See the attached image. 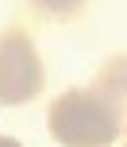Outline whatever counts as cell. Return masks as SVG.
Masks as SVG:
<instances>
[{
    "instance_id": "6da1fadb",
    "label": "cell",
    "mask_w": 127,
    "mask_h": 147,
    "mask_svg": "<svg viewBox=\"0 0 127 147\" xmlns=\"http://www.w3.org/2000/svg\"><path fill=\"white\" fill-rule=\"evenodd\" d=\"M50 136L62 147H108L120 136V109L96 89H69L50 105Z\"/></svg>"
},
{
    "instance_id": "7a4b0ae2",
    "label": "cell",
    "mask_w": 127,
    "mask_h": 147,
    "mask_svg": "<svg viewBox=\"0 0 127 147\" xmlns=\"http://www.w3.org/2000/svg\"><path fill=\"white\" fill-rule=\"evenodd\" d=\"M43 93V62L23 31L0 35V105H27Z\"/></svg>"
},
{
    "instance_id": "3957f363",
    "label": "cell",
    "mask_w": 127,
    "mask_h": 147,
    "mask_svg": "<svg viewBox=\"0 0 127 147\" xmlns=\"http://www.w3.org/2000/svg\"><path fill=\"white\" fill-rule=\"evenodd\" d=\"M92 89H96L108 105L120 109V101H127V58H112L104 70H100V81Z\"/></svg>"
},
{
    "instance_id": "277c9868",
    "label": "cell",
    "mask_w": 127,
    "mask_h": 147,
    "mask_svg": "<svg viewBox=\"0 0 127 147\" xmlns=\"http://www.w3.org/2000/svg\"><path fill=\"white\" fill-rule=\"evenodd\" d=\"M0 147H23L19 140H12V136H0Z\"/></svg>"
}]
</instances>
